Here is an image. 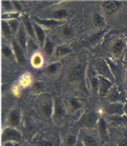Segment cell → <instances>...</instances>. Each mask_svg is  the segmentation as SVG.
Segmentation results:
<instances>
[{
    "mask_svg": "<svg viewBox=\"0 0 127 146\" xmlns=\"http://www.w3.org/2000/svg\"><path fill=\"white\" fill-rule=\"evenodd\" d=\"M95 72L99 76L107 78V79L111 80L112 81H113V80L115 79L112 72L110 65L107 62L102 60V59H100V60H97L95 62Z\"/></svg>",
    "mask_w": 127,
    "mask_h": 146,
    "instance_id": "obj_1",
    "label": "cell"
},
{
    "mask_svg": "<svg viewBox=\"0 0 127 146\" xmlns=\"http://www.w3.org/2000/svg\"><path fill=\"white\" fill-rule=\"evenodd\" d=\"M2 141L7 143V141H13V143H19L22 139V135L20 132L17 131L16 128L7 127L2 132Z\"/></svg>",
    "mask_w": 127,
    "mask_h": 146,
    "instance_id": "obj_2",
    "label": "cell"
},
{
    "mask_svg": "<svg viewBox=\"0 0 127 146\" xmlns=\"http://www.w3.org/2000/svg\"><path fill=\"white\" fill-rule=\"evenodd\" d=\"M105 112L112 117H121L124 115V103L122 102H112L104 106Z\"/></svg>",
    "mask_w": 127,
    "mask_h": 146,
    "instance_id": "obj_3",
    "label": "cell"
},
{
    "mask_svg": "<svg viewBox=\"0 0 127 146\" xmlns=\"http://www.w3.org/2000/svg\"><path fill=\"white\" fill-rule=\"evenodd\" d=\"M53 119L56 122H60L65 118V110L63 108L61 100L59 99H54L53 102Z\"/></svg>",
    "mask_w": 127,
    "mask_h": 146,
    "instance_id": "obj_4",
    "label": "cell"
},
{
    "mask_svg": "<svg viewBox=\"0 0 127 146\" xmlns=\"http://www.w3.org/2000/svg\"><path fill=\"white\" fill-rule=\"evenodd\" d=\"M100 80V87H99V95L100 97H107V95L110 93L111 89L112 88V81L111 80L99 76Z\"/></svg>",
    "mask_w": 127,
    "mask_h": 146,
    "instance_id": "obj_5",
    "label": "cell"
},
{
    "mask_svg": "<svg viewBox=\"0 0 127 146\" xmlns=\"http://www.w3.org/2000/svg\"><path fill=\"white\" fill-rule=\"evenodd\" d=\"M21 123V113L17 109H13L7 115V124L9 127L17 128L19 127Z\"/></svg>",
    "mask_w": 127,
    "mask_h": 146,
    "instance_id": "obj_6",
    "label": "cell"
},
{
    "mask_svg": "<svg viewBox=\"0 0 127 146\" xmlns=\"http://www.w3.org/2000/svg\"><path fill=\"white\" fill-rule=\"evenodd\" d=\"M12 48L14 51L15 58L17 61L20 65H25L26 64V57H25V50L20 47V45L17 43V41L14 39L12 41Z\"/></svg>",
    "mask_w": 127,
    "mask_h": 146,
    "instance_id": "obj_7",
    "label": "cell"
},
{
    "mask_svg": "<svg viewBox=\"0 0 127 146\" xmlns=\"http://www.w3.org/2000/svg\"><path fill=\"white\" fill-rule=\"evenodd\" d=\"M84 67L82 65L77 66L76 68H72L68 74V80L69 81H78L83 79L84 76Z\"/></svg>",
    "mask_w": 127,
    "mask_h": 146,
    "instance_id": "obj_8",
    "label": "cell"
},
{
    "mask_svg": "<svg viewBox=\"0 0 127 146\" xmlns=\"http://www.w3.org/2000/svg\"><path fill=\"white\" fill-rule=\"evenodd\" d=\"M16 40L17 41V43L20 45V47L23 48L25 51L28 49V44H29V40H28V33L25 30L23 25H21L20 29L17 32V34L16 35Z\"/></svg>",
    "mask_w": 127,
    "mask_h": 146,
    "instance_id": "obj_9",
    "label": "cell"
},
{
    "mask_svg": "<svg viewBox=\"0 0 127 146\" xmlns=\"http://www.w3.org/2000/svg\"><path fill=\"white\" fill-rule=\"evenodd\" d=\"M98 121H99L98 114L94 111H92L89 112L88 114H86V116L82 120V124L86 128H92L93 126L97 125Z\"/></svg>",
    "mask_w": 127,
    "mask_h": 146,
    "instance_id": "obj_10",
    "label": "cell"
},
{
    "mask_svg": "<svg viewBox=\"0 0 127 146\" xmlns=\"http://www.w3.org/2000/svg\"><path fill=\"white\" fill-rule=\"evenodd\" d=\"M22 23H23V27H24L25 30L27 31L28 35L31 38V39H35L36 33H35V29H34V24L31 22L29 17L28 16H23V17H22Z\"/></svg>",
    "mask_w": 127,
    "mask_h": 146,
    "instance_id": "obj_11",
    "label": "cell"
},
{
    "mask_svg": "<svg viewBox=\"0 0 127 146\" xmlns=\"http://www.w3.org/2000/svg\"><path fill=\"white\" fill-rule=\"evenodd\" d=\"M89 82L90 90L94 94H99V87H100V80L99 75L95 71H92L89 76Z\"/></svg>",
    "mask_w": 127,
    "mask_h": 146,
    "instance_id": "obj_12",
    "label": "cell"
},
{
    "mask_svg": "<svg viewBox=\"0 0 127 146\" xmlns=\"http://www.w3.org/2000/svg\"><path fill=\"white\" fill-rule=\"evenodd\" d=\"M33 24H34V29L36 33V38H37L39 45L44 46L47 41V36L43 27L40 25H39L38 23H33Z\"/></svg>",
    "mask_w": 127,
    "mask_h": 146,
    "instance_id": "obj_13",
    "label": "cell"
},
{
    "mask_svg": "<svg viewBox=\"0 0 127 146\" xmlns=\"http://www.w3.org/2000/svg\"><path fill=\"white\" fill-rule=\"evenodd\" d=\"M125 40L119 39L115 41L114 43L112 44V48H111V52L114 57H120L121 55L124 52V46H125Z\"/></svg>",
    "mask_w": 127,
    "mask_h": 146,
    "instance_id": "obj_14",
    "label": "cell"
},
{
    "mask_svg": "<svg viewBox=\"0 0 127 146\" xmlns=\"http://www.w3.org/2000/svg\"><path fill=\"white\" fill-rule=\"evenodd\" d=\"M121 5L122 4L120 2L117 1H106L102 3V8L106 14L111 15V14H113L120 8Z\"/></svg>",
    "mask_w": 127,
    "mask_h": 146,
    "instance_id": "obj_15",
    "label": "cell"
},
{
    "mask_svg": "<svg viewBox=\"0 0 127 146\" xmlns=\"http://www.w3.org/2000/svg\"><path fill=\"white\" fill-rule=\"evenodd\" d=\"M107 99L110 100L111 102H122H122L125 100L124 95H122V93L118 89H115L110 91V93L107 95Z\"/></svg>",
    "mask_w": 127,
    "mask_h": 146,
    "instance_id": "obj_16",
    "label": "cell"
},
{
    "mask_svg": "<svg viewBox=\"0 0 127 146\" xmlns=\"http://www.w3.org/2000/svg\"><path fill=\"white\" fill-rule=\"evenodd\" d=\"M30 63L33 68H41L44 64V58L40 53L35 52L30 58Z\"/></svg>",
    "mask_w": 127,
    "mask_h": 146,
    "instance_id": "obj_17",
    "label": "cell"
},
{
    "mask_svg": "<svg viewBox=\"0 0 127 146\" xmlns=\"http://www.w3.org/2000/svg\"><path fill=\"white\" fill-rule=\"evenodd\" d=\"M72 52L71 48L66 46H57L55 48V52H54V56L56 58H63L66 57L67 55H69Z\"/></svg>",
    "mask_w": 127,
    "mask_h": 146,
    "instance_id": "obj_18",
    "label": "cell"
},
{
    "mask_svg": "<svg viewBox=\"0 0 127 146\" xmlns=\"http://www.w3.org/2000/svg\"><path fill=\"white\" fill-rule=\"evenodd\" d=\"M1 29H2V34L4 36V38H7V39H11L12 36H14L7 20H4V19L2 20V22H1Z\"/></svg>",
    "mask_w": 127,
    "mask_h": 146,
    "instance_id": "obj_19",
    "label": "cell"
},
{
    "mask_svg": "<svg viewBox=\"0 0 127 146\" xmlns=\"http://www.w3.org/2000/svg\"><path fill=\"white\" fill-rule=\"evenodd\" d=\"M32 83V77L29 74V73H24L23 75L20 77L19 81V85L21 87V89L27 88V87H29Z\"/></svg>",
    "mask_w": 127,
    "mask_h": 146,
    "instance_id": "obj_20",
    "label": "cell"
},
{
    "mask_svg": "<svg viewBox=\"0 0 127 146\" xmlns=\"http://www.w3.org/2000/svg\"><path fill=\"white\" fill-rule=\"evenodd\" d=\"M81 141L84 146H98L96 138L90 134H83L81 137Z\"/></svg>",
    "mask_w": 127,
    "mask_h": 146,
    "instance_id": "obj_21",
    "label": "cell"
},
{
    "mask_svg": "<svg viewBox=\"0 0 127 146\" xmlns=\"http://www.w3.org/2000/svg\"><path fill=\"white\" fill-rule=\"evenodd\" d=\"M41 111L43 115L47 119L53 116V104L49 102H44L41 105Z\"/></svg>",
    "mask_w": 127,
    "mask_h": 146,
    "instance_id": "obj_22",
    "label": "cell"
},
{
    "mask_svg": "<svg viewBox=\"0 0 127 146\" xmlns=\"http://www.w3.org/2000/svg\"><path fill=\"white\" fill-rule=\"evenodd\" d=\"M59 68H60V64L57 62H54V63L49 64V66H47L44 72L46 73V75L48 76H53L58 72Z\"/></svg>",
    "mask_w": 127,
    "mask_h": 146,
    "instance_id": "obj_23",
    "label": "cell"
},
{
    "mask_svg": "<svg viewBox=\"0 0 127 146\" xmlns=\"http://www.w3.org/2000/svg\"><path fill=\"white\" fill-rule=\"evenodd\" d=\"M8 24H9L10 27H11V30L13 32V34L14 35H17V32H19L20 27H21V24H20V21L19 19H17V18L13 17V18H10L9 20H7Z\"/></svg>",
    "mask_w": 127,
    "mask_h": 146,
    "instance_id": "obj_24",
    "label": "cell"
},
{
    "mask_svg": "<svg viewBox=\"0 0 127 146\" xmlns=\"http://www.w3.org/2000/svg\"><path fill=\"white\" fill-rule=\"evenodd\" d=\"M44 47V53L47 55V56L51 57L52 55H54V52H55V47H54V44L52 43L51 40L47 39L46 43L43 46Z\"/></svg>",
    "mask_w": 127,
    "mask_h": 146,
    "instance_id": "obj_25",
    "label": "cell"
},
{
    "mask_svg": "<svg viewBox=\"0 0 127 146\" xmlns=\"http://www.w3.org/2000/svg\"><path fill=\"white\" fill-rule=\"evenodd\" d=\"M52 18L55 20L61 21L62 19H64L68 17V12L66 9H58V10L54 11L52 13Z\"/></svg>",
    "mask_w": 127,
    "mask_h": 146,
    "instance_id": "obj_26",
    "label": "cell"
},
{
    "mask_svg": "<svg viewBox=\"0 0 127 146\" xmlns=\"http://www.w3.org/2000/svg\"><path fill=\"white\" fill-rule=\"evenodd\" d=\"M97 127H98V131L101 133V135L104 136L107 133V122L104 118H99V121L97 123Z\"/></svg>",
    "mask_w": 127,
    "mask_h": 146,
    "instance_id": "obj_27",
    "label": "cell"
},
{
    "mask_svg": "<svg viewBox=\"0 0 127 146\" xmlns=\"http://www.w3.org/2000/svg\"><path fill=\"white\" fill-rule=\"evenodd\" d=\"M68 104H69L70 108L73 111H78L79 110L81 109V103L79 100H77L75 98H70L68 100Z\"/></svg>",
    "mask_w": 127,
    "mask_h": 146,
    "instance_id": "obj_28",
    "label": "cell"
},
{
    "mask_svg": "<svg viewBox=\"0 0 127 146\" xmlns=\"http://www.w3.org/2000/svg\"><path fill=\"white\" fill-rule=\"evenodd\" d=\"M38 21L41 25H44V26H46V27H57V26L61 24V21L55 20V19H53V18H51V19H40V18H39Z\"/></svg>",
    "mask_w": 127,
    "mask_h": 146,
    "instance_id": "obj_29",
    "label": "cell"
},
{
    "mask_svg": "<svg viewBox=\"0 0 127 146\" xmlns=\"http://www.w3.org/2000/svg\"><path fill=\"white\" fill-rule=\"evenodd\" d=\"M1 52H2V55L4 58H6L7 59H11L13 58V48H11L9 46H7V44L3 45L2 48H1Z\"/></svg>",
    "mask_w": 127,
    "mask_h": 146,
    "instance_id": "obj_30",
    "label": "cell"
},
{
    "mask_svg": "<svg viewBox=\"0 0 127 146\" xmlns=\"http://www.w3.org/2000/svg\"><path fill=\"white\" fill-rule=\"evenodd\" d=\"M61 35L63 38H65V39H70L71 38L72 36H73L74 35V32H73V29H71L70 27H64L63 29H61Z\"/></svg>",
    "mask_w": 127,
    "mask_h": 146,
    "instance_id": "obj_31",
    "label": "cell"
},
{
    "mask_svg": "<svg viewBox=\"0 0 127 146\" xmlns=\"http://www.w3.org/2000/svg\"><path fill=\"white\" fill-rule=\"evenodd\" d=\"M92 20H93L94 26L97 27H102L104 25V19H103V17H102V16L101 15V14L98 13V12H95L93 14Z\"/></svg>",
    "mask_w": 127,
    "mask_h": 146,
    "instance_id": "obj_32",
    "label": "cell"
},
{
    "mask_svg": "<svg viewBox=\"0 0 127 146\" xmlns=\"http://www.w3.org/2000/svg\"><path fill=\"white\" fill-rule=\"evenodd\" d=\"M78 141H79L74 134H69L64 140V146H75Z\"/></svg>",
    "mask_w": 127,
    "mask_h": 146,
    "instance_id": "obj_33",
    "label": "cell"
},
{
    "mask_svg": "<svg viewBox=\"0 0 127 146\" xmlns=\"http://www.w3.org/2000/svg\"><path fill=\"white\" fill-rule=\"evenodd\" d=\"M2 5V8L4 11L7 12H12L14 9V6H13V2L12 1H2L1 3Z\"/></svg>",
    "mask_w": 127,
    "mask_h": 146,
    "instance_id": "obj_34",
    "label": "cell"
},
{
    "mask_svg": "<svg viewBox=\"0 0 127 146\" xmlns=\"http://www.w3.org/2000/svg\"><path fill=\"white\" fill-rule=\"evenodd\" d=\"M36 145L37 146H54L53 141L47 140V139H42L39 140L36 143Z\"/></svg>",
    "mask_w": 127,
    "mask_h": 146,
    "instance_id": "obj_35",
    "label": "cell"
},
{
    "mask_svg": "<svg viewBox=\"0 0 127 146\" xmlns=\"http://www.w3.org/2000/svg\"><path fill=\"white\" fill-rule=\"evenodd\" d=\"M102 32H98V33L94 34V35H92V36H90V38H89L88 43H89V44H94L97 40L100 39V38L102 36Z\"/></svg>",
    "mask_w": 127,
    "mask_h": 146,
    "instance_id": "obj_36",
    "label": "cell"
},
{
    "mask_svg": "<svg viewBox=\"0 0 127 146\" xmlns=\"http://www.w3.org/2000/svg\"><path fill=\"white\" fill-rule=\"evenodd\" d=\"M43 90V86L39 82H36L33 86V91L36 93H40Z\"/></svg>",
    "mask_w": 127,
    "mask_h": 146,
    "instance_id": "obj_37",
    "label": "cell"
},
{
    "mask_svg": "<svg viewBox=\"0 0 127 146\" xmlns=\"http://www.w3.org/2000/svg\"><path fill=\"white\" fill-rule=\"evenodd\" d=\"M20 92H21V87L19 85H15L12 88V93L15 96H17Z\"/></svg>",
    "mask_w": 127,
    "mask_h": 146,
    "instance_id": "obj_38",
    "label": "cell"
},
{
    "mask_svg": "<svg viewBox=\"0 0 127 146\" xmlns=\"http://www.w3.org/2000/svg\"><path fill=\"white\" fill-rule=\"evenodd\" d=\"M12 2H13V6H14L15 10H17V12H20L22 10V5L17 1H12Z\"/></svg>",
    "mask_w": 127,
    "mask_h": 146,
    "instance_id": "obj_39",
    "label": "cell"
},
{
    "mask_svg": "<svg viewBox=\"0 0 127 146\" xmlns=\"http://www.w3.org/2000/svg\"><path fill=\"white\" fill-rule=\"evenodd\" d=\"M3 146H19V143H13V141H7V143H3Z\"/></svg>",
    "mask_w": 127,
    "mask_h": 146,
    "instance_id": "obj_40",
    "label": "cell"
},
{
    "mask_svg": "<svg viewBox=\"0 0 127 146\" xmlns=\"http://www.w3.org/2000/svg\"><path fill=\"white\" fill-rule=\"evenodd\" d=\"M118 146H127V138L122 139L118 143Z\"/></svg>",
    "mask_w": 127,
    "mask_h": 146,
    "instance_id": "obj_41",
    "label": "cell"
},
{
    "mask_svg": "<svg viewBox=\"0 0 127 146\" xmlns=\"http://www.w3.org/2000/svg\"><path fill=\"white\" fill-rule=\"evenodd\" d=\"M124 115L127 116V102L124 103Z\"/></svg>",
    "mask_w": 127,
    "mask_h": 146,
    "instance_id": "obj_42",
    "label": "cell"
},
{
    "mask_svg": "<svg viewBox=\"0 0 127 146\" xmlns=\"http://www.w3.org/2000/svg\"><path fill=\"white\" fill-rule=\"evenodd\" d=\"M75 146H84V144L82 143V141H79L78 143H77V144H76Z\"/></svg>",
    "mask_w": 127,
    "mask_h": 146,
    "instance_id": "obj_43",
    "label": "cell"
},
{
    "mask_svg": "<svg viewBox=\"0 0 127 146\" xmlns=\"http://www.w3.org/2000/svg\"><path fill=\"white\" fill-rule=\"evenodd\" d=\"M124 59H125V62H126V64H127V52H126V54H125V57H124Z\"/></svg>",
    "mask_w": 127,
    "mask_h": 146,
    "instance_id": "obj_44",
    "label": "cell"
},
{
    "mask_svg": "<svg viewBox=\"0 0 127 146\" xmlns=\"http://www.w3.org/2000/svg\"><path fill=\"white\" fill-rule=\"evenodd\" d=\"M125 80H126V83H127V70H126V73H125Z\"/></svg>",
    "mask_w": 127,
    "mask_h": 146,
    "instance_id": "obj_45",
    "label": "cell"
},
{
    "mask_svg": "<svg viewBox=\"0 0 127 146\" xmlns=\"http://www.w3.org/2000/svg\"><path fill=\"white\" fill-rule=\"evenodd\" d=\"M125 44H126V46H127V38H126V39H125Z\"/></svg>",
    "mask_w": 127,
    "mask_h": 146,
    "instance_id": "obj_46",
    "label": "cell"
},
{
    "mask_svg": "<svg viewBox=\"0 0 127 146\" xmlns=\"http://www.w3.org/2000/svg\"><path fill=\"white\" fill-rule=\"evenodd\" d=\"M126 96H127V90H126Z\"/></svg>",
    "mask_w": 127,
    "mask_h": 146,
    "instance_id": "obj_47",
    "label": "cell"
},
{
    "mask_svg": "<svg viewBox=\"0 0 127 146\" xmlns=\"http://www.w3.org/2000/svg\"><path fill=\"white\" fill-rule=\"evenodd\" d=\"M22 146H27V145H22Z\"/></svg>",
    "mask_w": 127,
    "mask_h": 146,
    "instance_id": "obj_48",
    "label": "cell"
}]
</instances>
